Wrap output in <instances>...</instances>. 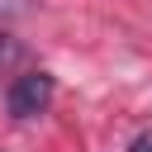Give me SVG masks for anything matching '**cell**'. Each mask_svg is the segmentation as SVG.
Here are the masks:
<instances>
[{
	"mask_svg": "<svg viewBox=\"0 0 152 152\" xmlns=\"http://www.w3.org/2000/svg\"><path fill=\"white\" fill-rule=\"evenodd\" d=\"M128 152H152V133H138V138H133V147H128Z\"/></svg>",
	"mask_w": 152,
	"mask_h": 152,
	"instance_id": "obj_3",
	"label": "cell"
},
{
	"mask_svg": "<svg viewBox=\"0 0 152 152\" xmlns=\"http://www.w3.org/2000/svg\"><path fill=\"white\" fill-rule=\"evenodd\" d=\"M52 76L48 71H24V76H14L10 81V90H5V109L14 114V119H38L48 104H52Z\"/></svg>",
	"mask_w": 152,
	"mask_h": 152,
	"instance_id": "obj_1",
	"label": "cell"
},
{
	"mask_svg": "<svg viewBox=\"0 0 152 152\" xmlns=\"http://www.w3.org/2000/svg\"><path fill=\"white\" fill-rule=\"evenodd\" d=\"M14 62H19V43H14L10 33H0V76H5Z\"/></svg>",
	"mask_w": 152,
	"mask_h": 152,
	"instance_id": "obj_2",
	"label": "cell"
}]
</instances>
